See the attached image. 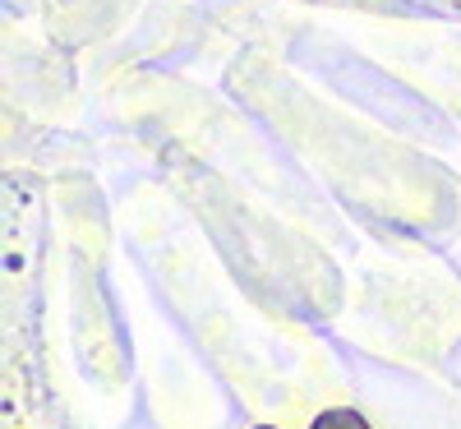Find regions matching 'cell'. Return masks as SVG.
<instances>
[{"mask_svg": "<svg viewBox=\"0 0 461 429\" xmlns=\"http://www.w3.org/2000/svg\"><path fill=\"white\" fill-rule=\"evenodd\" d=\"M310 429H369V420L360 411H351V406H328V411L314 415Z\"/></svg>", "mask_w": 461, "mask_h": 429, "instance_id": "cell-1", "label": "cell"}, {"mask_svg": "<svg viewBox=\"0 0 461 429\" xmlns=\"http://www.w3.org/2000/svg\"><path fill=\"white\" fill-rule=\"evenodd\" d=\"M254 429H273V424H254Z\"/></svg>", "mask_w": 461, "mask_h": 429, "instance_id": "cell-2", "label": "cell"}]
</instances>
